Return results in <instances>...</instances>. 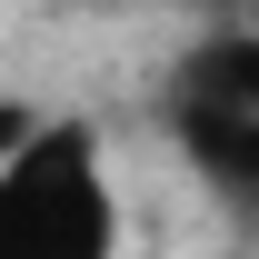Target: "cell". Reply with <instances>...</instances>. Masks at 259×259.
Wrapping results in <instances>:
<instances>
[{
  "label": "cell",
  "instance_id": "cell-1",
  "mask_svg": "<svg viewBox=\"0 0 259 259\" xmlns=\"http://www.w3.org/2000/svg\"><path fill=\"white\" fill-rule=\"evenodd\" d=\"M120 199L90 120H40L0 160V259H110Z\"/></svg>",
  "mask_w": 259,
  "mask_h": 259
},
{
  "label": "cell",
  "instance_id": "cell-4",
  "mask_svg": "<svg viewBox=\"0 0 259 259\" xmlns=\"http://www.w3.org/2000/svg\"><path fill=\"white\" fill-rule=\"evenodd\" d=\"M30 130H40V110H20V100H0V160H10V150H20Z\"/></svg>",
  "mask_w": 259,
  "mask_h": 259
},
{
  "label": "cell",
  "instance_id": "cell-2",
  "mask_svg": "<svg viewBox=\"0 0 259 259\" xmlns=\"http://www.w3.org/2000/svg\"><path fill=\"white\" fill-rule=\"evenodd\" d=\"M169 140L199 169V190L220 199L239 229H259V120L249 110H229L209 90H169Z\"/></svg>",
  "mask_w": 259,
  "mask_h": 259
},
{
  "label": "cell",
  "instance_id": "cell-5",
  "mask_svg": "<svg viewBox=\"0 0 259 259\" xmlns=\"http://www.w3.org/2000/svg\"><path fill=\"white\" fill-rule=\"evenodd\" d=\"M209 20H259V0H209Z\"/></svg>",
  "mask_w": 259,
  "mask_h": 259
},
{
  "label": "cell",
  "instance_id": "cell-3",
  "mask_svg": "<svg viewBox=\"0 0 259 259\" xmlns=\"http://www.w3.org/2000/svg\"><path fill=\"white\" fill-rule=\"evenodd\" d=\"M180 90H209V100H229V110L259 120V20H220V30L190 50Z\"/></svg>",
  "mask_w": 259,
  "mask_h": 259
}]
</instances>
